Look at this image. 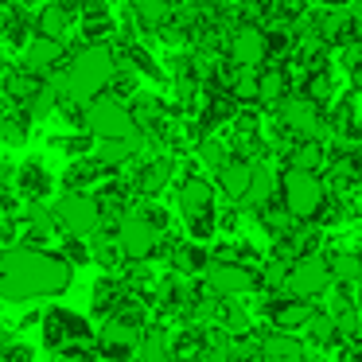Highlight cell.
Here are the masks:
<instances>
[{
	"mask_svg": "<svg viewBox=\"0 0 362 362\" xmlns=\"http://www.w3.org/2000/svg\"><path fill=\"white\" fill-rule=\"evenodd\" d=\"M71 284V265L55 253L12 245L0 257V296L4 300H32V296H59Z\"/></svg>",
	"mask_w": 362,
	"mask_h": 362,
	"instance_id": "6da1fadb",
	"label": "cell"
},
{
	"mask_svg": "<svg viewBox=\"0 0 362 362\" xmlns=\"http://www.w3.org/2000/svg\"><path fill=\"white\" fill-rule=\"evenodd\" d=\"M117 59H113L110 47H86L71 59V66L63 71V82H66V102L74 105H90L94 98H102V90L117 78Z\"/></svg>",
	"mask_w": 362,
	"mask_h": 362,
	"instance_id": "7a4b0ae2",
	"label": "cell"
},
{
	"mask_svg": "<svg viewBox=\"0 0 362 362\" xmlns=\"http://www.w3.org/2000/svg\"><path fill=\"white\" fill-rule=\"evenodd\" d=\"M281 187H284V211H288L292 218H315V214H320V206H323V183L315 180L312 168L288 164Z\"/></svg>",
	"mask_w": 362,
	"mask_h": 362,
	"instance_id": "3957f363",
	"label": "cell"
},
{
	"mask_svg": "<svg viewBox=\"0 0 362 362\" xmlns=\"http://www.w3.org/2000/svg\"><path fill=\"white\" fill-rule=\"evenodd\" d=\"M331 284H335L331 261L315 257V253H308V257L296 261V265H288V276H284V292H288V296H300V300L323 296Z\"/></svg>",
	"mask_w": 362,
	"mask_h": 362,
	"instance_id": "277c9868",
	"label": "cell"
},
{
	"mask_svg": "<svg viewBox=\"0 0 362 362\" xmlns=\"http://www.w3.org/2000/svg\"><path fill=\"white\" fill-rule=\"evenodd\" d=\"M51 211H55V222L66 230V234H78V238H90L98 230V222H102V206H98L86 191H78V187L66 191Z\"/></svg>",
	"mask_w": 362,
	"mask_h": 362,
	"instance_id": "5b68a950",
	"label": "cell"
},
{
	"mask_svg": "<svg viewBox=\"0 0 362 362\" xmlns=\"http://www.w3.org/2000/svg\"><path fill=\"white\" fill-rule=\"evenodd\" d=\"M82 121H86V129L98 141H105V136H133L136 117L117 102V98H94V102L86 105V113H82Z\"/></svg>",
	"mask_w": 362,
	"mask_h": 362,
	"instance_id": "8992f818",
	"label": "cell"
},
{
	"mask_svg": "<svg viewBox=\"0 0 362 362\" xmlns=\"http://www.w3.org/2000/svg\"><path fill=\"white\" fill-rule=\"evenodd\" d=\"M180 211L187 218L191 234L195 238H206L214 230V191L206 180H187L180 191Z\"/></svg>",
	"mask_w": 362,
	"mask_h": 362,
	"instance_id": "52a82bcc",
	"label": "cell"
},
{
	"mask_svg": "<svg viewBox=\"0 0 362 362\" xmlns=\"http://www.w3.org/2000/svg\"><path fill=\"white\" fill-rule=\"evenodd\" d=\"M117 242H121V250H125V257L144 261V257H152V250L160 245V230L148 214H125V218H121V230H117Z\"/></svg>",
	"mask_w": 362,
	"mask_h": 362,
	"instance_id": "ba28073f",
	"label": "cell"
},
{
	"mask_svg": "<svg viewBox=\"0 0 362 362\" xmlns=\"http://www.w3.org/2000/svg\"><path fill=\"white\" fill-rule=\"evenodd\" d=\"M206 284L214 288V296H245V292L257 288V276L238 261L218 257V261H206Z\"/></svg>",
	"mask_w": 362,
	"mask_h": 362,
	"instance_id": "9c48e42d",
	"label": "cell"
},
{
	"mask_svg": "<svg viewBox=\"0 0 362 362\" xmlns=\"http://www.w3.org/2000/svg\"><path fill=\"white\" fill-rule=\"evenodd\" d=\"M281 121L284 129H292L304 141L320 136V110H315V98H284L281 102Z\"/></svg>",
	"mask_w": 362,
	"mask_h": 362,
	"instance_id": "30bf717a",
	"label": "cell"
},
{
	"mask_svg": "<svg viewBox=\"0 0 362 362\" xmlns=\"http://www.w3.org/2000/svg\"><path fill=\"white\" fill-rule=\"evenodd\" d=\"M269 55V40L257 32V28H242V32L230 40V59L238 66H261Z\"/></svg>",
	"mask_w": 362,
	"mask_h": 362,
	"instance_id": "8fae6325",
	"label": "cell"
},
{
	"mask_svg": "<svg viewBox=\"0 0 362 362\" xmlns=\"http://www.w3.org/2000/svg\"><path fill=\"white\" fill-rule=\"evenodd\" d=\"M63 59V40H51V35H35L32 43H28V51H24V63H28V71L32 74H43V71H51V66Z\"/></svg>",
	"mask_w": 362,
	"mask_h": 362,
	"instance_id": "7c38bea8",
	"label": "cell"
},
{
	"mask_svg": "<svg viewBox=\"0 0 362 362\" xmlns=\"http://www.w3.org/2000/svg\"><path fill=\"white\" fill-rule=\"evenodd\" d=\"M253 183V164H242V160H226L218 168V187L226 191L230 199H245Z\"/></svg>",
	"mask_w": 362,
	"mask_h": 362,
	"instance_id": "4fadbf2b",
	"label": "cell"
},
{
	"mask_svg": "<svg viewBox=\"0 0 362 362\" xmlns=\"http://www.w3.org/2000/svg\"><path fill=\"white\" fill-rule=\"evenodd\" d=\"M136 133L133 136H105L102 144H98V164L102 168H121L125 160L136 156Z\"/></svg>",
	"mask_w": 362,
	"mask_h": 362,
	"instance_id": "5bb4252c",
	"label": "cell"
},
{
	"mask_svg": "<svg viewBox=\"0 0 362 362\" xmlns=\"http://www.w3.org/2000/svg\"><path fill=\"white\" fill-rule=\"evenodd\" d=\"M261 354H265L269 362H304V346H300L296 339L288 335V331H276V335H269L265 343H261Z\"/></svg>",
	"mask_w": 362,
	"mask_h": 362,
	"instance_id": "9a60e30c",
	"label": "cell"
},
{
	"mask_svg": "<svg viewBox=\"0 0 362 362\" xmlns=\"http://www.w3.org/2000/svg\"><path fill=\"white\" fill-rule=\"evenodd\" d=\"M273 320H276V327L281 331H292V327H308V320H312V308H308V300H300V296H292L288 304H281L273 312Z\"/></svg>",
	"mask_w": 362,
	"mask_h": 362,
	"instance_id": "2e32d148",
	"label": "cell"
},
{
	"mask_svg": "<svg viewBox=\"0 0 362 362\" xmlns=\"http://www.w3.org/2000/svg\"><path fill=\"white\" fill-rule=\"evenodd\" d=\"M136 358L141 362H172V351H168L164 331H144L141 343H136Z\"/></svg>",
	"mask_w": 362,
	"mask_h": 362,
	"instance_id": "e0dca14e",
	"label": "cell"
},
{
	"mask_svg": "<svg viewBox=\"0 0 362 362\" xmlns=\"http://www.w3.org/2000/svg\"><path fill=\"white\" fill-rule=\"evenodd\" d=\"M284 90H288V78H284V71H261L257 102H265V105H281V102H284Z\"/></svg>",
	"mask_w": 362,
	"mask_h": 362,
	"instance_id": "ac0fdd59",
	"label": "cell"
},
{
	"mask_svg": "<svg viewBox=\"0 0 362 362\" xmlns=\"http://www.w3.org/2000/svg\"><path fill=\"white\" fill-rule=\"evenodd\" d=\"M66 28H71V12H66V4H47V8L40 12V32L51 35V40H63Z\"/></svg>",
	"mask_w": 362,
	"mask_h": 362,
	"instance_id": "d6986e66",
	"label": "cell"
},
{
	"mask_svg": "<svg viewBox=\"0 0 362 362\" xmlns=\"http://www.w3.org/2000/svg\"><path fill=\"white\" fill-rule=\"evenodd\" d=\"M214 320H218L222 331H245L250 320H245V308L234 304V296H222V304L214 308Z\"/></svg>",
	"mask_w": 362,
	"mask_h": 362,
	"instance_id": "ffe728a7",
	"label": "cell"
},
{
	"mask_svg": "<svg viewBox=\"0 0 362 362\" xmlns=\"http://www.w3.org/2000/svg\"><path fill=\"white\" fill-rule=\"evenodd\" d=\"M331 273H335V284H351L362 276V257H354V253H331Z\"/></svg>",
	"mask_w": 362,
	"mask_h": 362,
	"instance_id": "44dd1931",
	"label": "cell"
},
{
	"mask_svg": "<svg viewBox=\"0 0 362 362\" xmlns=\"http://www.w3.org/2000/svg\"><path fill=\"white\" fill-rule=\"evenodd\" d=\"M273 191H276V175H273V168H253V183H250V195L245 199H253V203H261L265 206L269 199H273Z\"/></svg>",
	"mask_w": 362,
	"mask_h": 362,
	"instance_id": "7402d4cb",
	"label": "cell"
},
{
	"mask_svg": "<svg viewBox=\"0 0 362 362\" xmlns=\"http://www.w3.org/2000/svg\"><path fill=\"white\" fill-rule=\"evenodd\" d=\"M133 16L141 20V24L156 28L168 20V0H133Z\"/></svg>",
	"mask_w": 362,
	"mask_h": 362,
	"instance_id": "603a6c76",
	"label": "cell"
},
{
	"mask_svg": "<svg viewBox=\"0 0 362 362\" xmlns=\"http://www.w3.org/2000/svg\"><path fill=\"white\" fill-rule=\"evenodd\" d=\"M168 180H172V160H152V168L141 175V191L144 195H156Z\"/></svg>",
	"mask_w": 362,
	"mask_h": 362,
	"instance_id": "cb8c5ba5",
	"label": "cell"
},
{
	"mask_svg": "<svg viewBox=\"0 0 362 362\" xmlns=\"http://www.w3.org/2000/svg\"><path fill=\"white\" fill-rule=\"evenodd\" d=\"M47 172L43 168H35V164H28L24 172H20V187H24V195L28 199H40V195H47Z\"/></svg>",
	"mask_w": 362,
	"mask_h": 362,
	"instance_id": "d4e9b609",
	"label": "cell"
},
{
	"mask_svg": "<svg viewBox=\"0 0 362 362\" xmlns=\"http://www.w3.org/2000/svg\"><path fill=\"white\" fill-rule=\"evenodd\" d=\"M339 331V323H335V315H327V312H312V320H308V335H312V343H327L331 335Z\"/></svg>",
	"mask_w": 362,
	"mask_h": 362,
	"instance_id": "484cf974",
	"label": "cell"
},
{
	"mask_svg": "<svg viewBox=\"0 0 362 362\" xmlns=\"http://www.w3.org/2000/svg\"><path fill=\"white\" fill-rule=\"evenodd\" d=\"M172 265L180 269V273H199V269L206 265V257L195 250V245H180V250L172 253Z\"/></svg>",
	"mask_w": 362,
	"mask_h": 362,
	"instance_id": "4316f807",
	"label": "cell"
},
{
	"mask_svg": "<svg viewBox=\"0 0 362 362\" xmlns=\"http://www.w3.org/2000/svg\"><path fill=\"white\" fill-rule=\"evenodd\" d=\"M288 164H296V168H320L323 164V152H320V144L315 141H304L300 148H292V156H288Z\"/></svg>",
	"mask_w": 362,
	"mask_h": 362,
	"instance_id": "83f0119b",
	"label": "cell"
},
{
	"mask_svg": "<svg viewBox=\"0 0 362 362\" xmlns=\"http://www.w3.org/2000/svg\"><path fill=\"white\" fill-rule=\"evenodd\" d=\"M129 59H133V66H141V71L148 74V78H160V66H156V59H152L148 51L141 47V43H133V47H129Z\"/></svg>",
	"mask_w": 362,
	"mask_h": 362,
	"instance_id": "f1b7e54d",
	"label": "cell"
},
{
	"mask_svg": "<svg viewBox=\"0 0 362 362\" xmlns=\"http://www.w3.org/2000/svg\"><path fill=\"white\" fill-rule=\"evenodd\" d=\"M0 136L8 144H24V117H4V125H0Z\"/></svg>",
	"mask_w": 362,
	"mask_h": 362,
	"instance_id": "f546056e",
	"label": "cell"
},
{
	"mask_svg": "<svg viewBox=\"0 0 362 362\" xmlns=\"http://www.w3.org/2000/svg\"><path fill=\"white\" fill-rule=\"evenodd\" d=\"M117 253H125V250H121V242H98L94 245V257L102 261V265H117Z\"/></svg>",
	"mask_w": 362,
	"mask_h": 362,
	"instance_id": "4dcf8cb0",
	"label": "cell"
},
{
	"mask_svg": "<svg viewBox=\"0 0 362 362\" xmlns=\"http://www.w3.org/2000/svg\"><path fill=\"white\" fill-rule=\"evenodd\" d=\"M199 156H203L206 164L214 168V172H218V168L226 164V148H222V144H214V141H211V144H203V148H199Z\"/></svg>",
	"mask_w": 362,
	"mask_h": 362,
	"instance_id": "1f68e13d",
	"label": "cell"
},
{
	"mask_svg": "<svg viewBox=\"0 0 362 362\" xmlns=\"http://www.w3.org/2000/svg\"><path fill=\"white\" fill-rule=\"evenodd\" d=\"M312 98H315V102H327V98H331V78H327V74H315V78H312Z\"/></svg>",
	"mask_w": 362,
	"mask_h": 362,
	"instance_id": "d6a6232c",
	"label": "cell"
},
{
	"mask_svg": "<svg viewBox=\"0 0 362 362\" xmlns=\"http://www.w3.org/2000/svg\"><path fill=\"white\" fill-rule=\"evenodd\" d=\"M66 257H71L74 265H78V261H90V250L82 245V238H78V234H71V245H66Z\"/></svg>",
	"mask_w": 362,
	"mask_h": 362,
	"instance_id": "836d02e7",
	"label": "cell"
},
{
	"mask_svg": "<svg viewBox=\"0 0 362 362\" xmlns=\"http://www.w3.org/2000/svg\"><path fill=\"white\" fill-rule=\"evenodd\" d=\"M8 32H12V8L0 4V35H8Z\"/></svg>",
	"mask_w": 362,
	"mask_h": 362,
	"instance_id": "e575fe53",
	"label": "cell"
},
{
	"mask_svg": "<svg viewBox=\"0 0 362 362\" xmlns=\"http://www.w3.org/2000/svg\"><path fill=\"white\" fill-rule=\"evenodd\" d=\"M358 156H362V144H358Z\"/></svg>",
	"mask_w": 362,
	"mask_h": 362,
	"instance_id": "d590c367",
	"label": "cell"
},
{
	"mask_svg": "<svg viewBox=\"0 0 362 362\" xmlns=\"http://www.w3.org/2000/svg\"><path fill=\"white\" fill-rule=\"evenodd\" d=\"M358 296H362V292H358Z\"/></svg>",
	"mask_w": 362,
	"mask_h": 362,
	"instance_id": "8d00e7d4",
	"label": "cell"
}]
</instances>
